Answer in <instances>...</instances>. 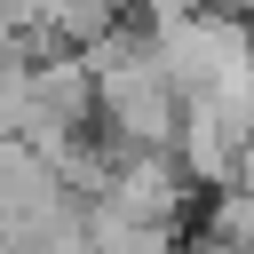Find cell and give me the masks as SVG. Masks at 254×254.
<instances>
[{
	"label": "cell",
	"mask_w": 254,
	"mask_h": 254,
	"mask_svg": "<svg viewBox=\"0 0 254 254\" xmlns=\"http://www.w3.org/2000/svg\"><path fill=\"white\" fill-rule=\"evenodd\" d=\"M87 246H95V254H183V230H167V222H127V214L87 206Z\"/></svg>",
	"instance_id": "cell-1"
}]
</instances>
